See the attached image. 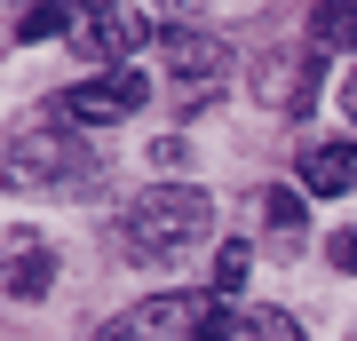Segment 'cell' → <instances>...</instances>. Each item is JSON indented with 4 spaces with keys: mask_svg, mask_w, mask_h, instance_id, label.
<instances>
[{
    "mask_svg": "<svg viewBox=\"0 0 357 341\" xmlns=\"http://www.w3.org/2000/svg\"><path fill=\"white\" fill-rule=\"evenodd\" d=\"M206 230H215V199L199 183H151L112 215V246L143 270H167L191 246H206Z\"/></svg>",
    "mask_w": 357,
    "mask_h": 341,
    "instance_id": "6da1fadb",
    "label": "cell"
},
{
    "mask_svg": "<svg viewBox=\"0 0 357 341\" xmlns=\"http://www.w3.org/2000/svg\"><path fill=\"white\" fill-rule=\"evenodd\" d=\"M103 159L88 151V143L72 135V127H24V135L8 143V183L16 190H96Z\"/></svg>",
    "mask_w": 357,
    "mask_h": 341,
    "instance_id": "7a4b0ae2",
    "label": "cell"
},
{
    "mask_svg": "<svg viewBox=\"0 0 357 341\" xmlns=\"http://www.w3.org/2000/svg\"><path fill=\"white\" fill-rule=\"evenodd\" d=\"M222 326H230L222 294H151V302L103 317L96 341H215Z\"/></svg>",
    "mask_w": 357,
    "mask_h": 341,
    "instance_id": "3957f363",
    "label": "cell"
},
{
    "mask_svg": "<svg viewBox=\"0 0 357 341\" xmlns=\"http://www.w3.org/2000/svg\"><path fill=\"white\" fill-rule=\"evenodd\" d=\"M143 96H151V79L135 72V63H112V72H96V79H79V88H64L48 103V119L56 127H112V119H135L143 112Z\"/></svg>",
    "mask_w": 357,
    "mask_h": 341,
    "instance_id": "277c9868",
    "label": "cell"
},
{
    "mask_svg": "<svg viewBox=\"0 0 357 341\" xmlns=\"http://www.w3.org/2000/svg\"><path fill=\"white\" fill-rule=\"evenodd\" d=\"M159 48H167V72H175V96H183V112H206V103L222 96L230 48H222L215 32H159Z\"/></svg>",
    "mask_w": 357,
    "mask_h": 341,
    "instance_id": "5b68a950",
    "label": "cell"
},
{
    "mask_svg": "<svg viewBox=\"0 0 357 341\" xmlns=\"http://www.w3.org/2000/svg\"><path fill=\"white\" fill-rule=\"evenodd\" d=\"M72 40H79L88 56H135L143 40H151V24H143L128 0H103V8H79V16H72Z\"/></svg>",
    "mask_w": 357,
    "mask_h": 341,
    "instance_id": "8992f818",
    "label": "cell"
},
{
    "mask_svg": "<svg viewBox=\"0 0 357 341\" xmlns=\"http://www.w3.org/2000/svg\"><path fill=\"white\" fill-rule=\"evenodd\" d=\"M302 190H310V199H342V190H357V135L302 143Z\"/></svg>",
    "mask_w": 357,
    "mask_h": 341,
    "instance_id": "52a82bcc",
    "label": "cell"
},
{
    "mask_svg": "<svg viewBox=\"0 0 357 341\" xmlns=\"http://www.w3.org/2000/svg\"><path fill=\"white\" fill-rule=\"evenodd\" d=\"M56 286V254L40 230H8V302H40Z\"/></svg>",
    "mask_w": 357,
    "mask_h": 341,
    "instance_id": "ba28073f",
    "label": "cell"
},
{
    "mask_svg": "<svg viewBox=\"0 0 357 341\" xmlns=\"http://www.w3.org/2000/svg\"><path fill=\"white\" fill-rule=\"evenodd\" d=\"M215 341H310V333H302V317L255 302V310H230V326H222Z\"/></svg>",
    "mask_w": 357,
    "mask_h": 341,
    "instance_id": "9c48e42d",
    "label": "cell"
},
{
    "mask_svg": "<svg viewBox=\"0 0 357 341\" xmlns=\"http://www.w3.org/2000/svg\"><path fill=\"white\" fill-rule=\"evenodd\" d=\"M262 222H270V254H302V190H270L262 199Z\"/></svg>",
    "mask_w": 357,
    "mask_h": 341,
    "instance_id": "30bf717a",
    "label": "cell"
},
{
    "mask_svg": "<svg viewBox=\"0 0 357 341\" xmlns=\"http://www.w3.org/2000/svg\"><path fill=\"white\" fill-rule=\"evenodd\" d=\"M310 40H318V56H326V48H357V0H318Z\"/></svg>",
    "mask_w": 357,
    "mask_h": 341,
    "instance_id": "8fae6325",
    "label": "cell"
},
{
    "mask_svg": "<svg viewBox=\"0 0 357 341\" xmlns=\"http://www.w3.org/2000/svg\"><path fill=\"white\" fill-rule=\"evenodd\" d=\"M48 32H72V8L56 0V8H24L16 16V40H48Z\"/></svg>",
    "mask_w": 357,
    "mask_h": 341,
    "instance_id": "7c38bea8",
    "label": "cell"
},
{
    "mask_svg": "<svg viewBox=\"0 0 357 341\" xmlns=\"http://www.w3.org/2000/svg\"><path fill=\"white\" fill-rule=\"evenodd\" d=\"M246 286V246H222V262H215V294H238Z\"/></svg>",
    "mask_w": 357,
    "mask_h": 341,
    "instance_id": "4fadbf2b",
    "label": "cell"
},
{
    "mask_svg": "<svg viewBox=\"0 0 357 341\" xmlns=\"http://www.w3.org/2000/svg\"><path fill=\"white\" fill-rule=\"evenodd\" d=\"M326 262H333V270H349V278H357V222H349V230H333V238H326Z\"/></svg>",
    "mask_w": 357,
    "mask_h": 341,
    "instance_id": "5bb4252c",
    "label": "cell"
},
{
    "mask_svg": "<svg viewBox=\"0 0 357 341\" xmlns=\"http://www.w3.org/2000/svg\"><path fill=\"white\" fill-rule=\"evenodd\" d=\"M342 112H349V119H357V72H349V88H342Z\"/></svg>",
    "mask_w": 357,
    "mask_h": 341,
    "instance_id": "9a60e30c",
    "label": "cell"
},
{
    "mask_svg": "<svg viewBox=\"0 0 357 341\" xmlns=\"http://www.w3.org/2000/svg\"><path fill=\"white\" fill-rule=\"evenodd\" d=\"M64 8H72V16H79V8H103V0H64Z\"/></svg>",
    "mask_w": 357,
    "mask_h": 341,
    "instance_id": "2e32d148",
    "label": "cell"
}]
</instances>
